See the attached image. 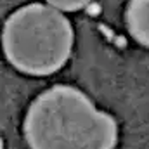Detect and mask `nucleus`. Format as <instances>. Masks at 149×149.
Segmentation results:
<instances>
[{"label": "nucleus", "mask_w": 149, "mask_h": 149, "mask_svg": "<svg viewBox=\"0 0 149 149\" xmlns=\"http://www.w3.org/2000/svg\"><path fill=\"white\" fill-rule=\"evenodd\" d=\"M30 149H114L118 125L78 88L56 85L42 92L24 116Z\"/></svg>", "instance_id": "f257e3e1"}, {"label": "nucleus", "mask_w": 149, "mask_h": 149, "mask_svg": "<svg viewBox=\"0 0 149 149\" xmlns=\"http://www.w3.org/2000/svg\"><path fill=\"white\" fill-rule=\"evenodd\" d=\"M2 47L16 70L45 76L66 64L73 49V28L59 9L30 3L5 21Z\"/></svg>", "instance_id": "f03ea898"}, {"label": "nucleus", "mask_w": 149, "mask_h": 149, "mask_svg": "<svg viewBox=\"0 0 149 149\" xmlns=\"http://www.w3.org/2000/svg\"><path fill=\"white\" fill-rule=\"evenodd\" d=\"M127 28L135 42L149 47V0H130L127 7Z\"/></svg>", "instance_id": "7ed1b4c3"}, {"label": "nucleus", "mask_w": 149, "mask_h": 149, "mask_svg": "<svg viewBox=\"0 0 149 149\" xmlns=\"http://www.w3.org/2000/svg\"><path fill=\"white\" fill-rule=\"evenodd\" d=\"M52 7L59 9V10H66V12H73V10H80L85 5H88L92 0H47Z\"/></svg>", "instance_id": "20e7f679"}, {"label": "nucleus", "mask_w": 149, "mask_h": 149, "mask_svg": "<svg viewBox=\"0 0 149 149\" xmlns=\"http://www.w3.org/2000/svg\"><path fill=\"white\" fill-rule=\"evenodd\" d=\"M0 149H3V142H2V139H0Z\"/></svg>", "instance_id": "39448f33"}]
</instances>
